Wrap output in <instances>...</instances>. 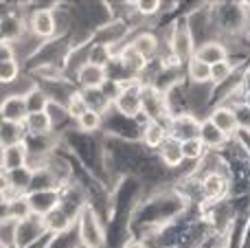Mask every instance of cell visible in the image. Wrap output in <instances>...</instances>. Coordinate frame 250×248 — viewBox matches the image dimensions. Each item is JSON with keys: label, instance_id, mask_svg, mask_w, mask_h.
I'll list each match as a JSON object with an SVG mask.
<instances>
[{"label": "cell", "instance_id": "obj_5", "mask_svg": "<svg viewBox=\"0 0 250 248\" xmlns=\"http://www.w3.org/2000/svg\"><path fill=\"white\" fill-rule=\"evenodd\" d=\"M26 163H29V145H26V141L0 149V169L7 171V174L26 167Z\"/></svg>", "mask_w": 250, "mask_h": 248}, {"label": "cell", "instance_id": "obj_6", "mask_svg": "<svg viewBox=\"0 0 250 248\" xmlns=\"http://www.w3.org/2000/svg\"><path fill=\"white\" fill-rule=\"evenodd\" d=\"M171 55L173 60L180 64V62H189L191 57L195 55V40L193 35H191V31L187 29V26H182V29L173 31L171 35Z\"/></svg>", "mask_w": 250, "mask_h": 248}, {"label": "cell", "instance_id": "obj_2", "mask_svg": "<svg viewBox=\"0 0 250 248\" xmlns=\"http://www.w3.org/2000/svg\"><path fill=\"white\" fill-rule=\"evenodd\" d=\"M31 207V213L38 215V218H46L53 211L60 209V193L55 189H38V191H31L26 196Z\"/></svg>", "mask_w": 250, "mask_h": 248}, {"label": "cell", "instance_id": "obj_21", "mask_svg": "<svg viewBox=\"0 0 250 248\" xmlns=\"http://www.w3.org/2000/svg\"><path fill=\"white\" fill-rule=\"evenodd\" d=\"M7 215L9 218H13L16 222L31 218L33 213H31V207H29L26 196H20V198H16V200H9L7 202Z\"/></svg>", "mask_w": 250, "mask_h": 248}, {"label": "cell", "instance_id": "obj_7", "mask_svg": "<svg viewBox=\"0 0 250 248\" xmlns=\"http://www.w3.org/2000/svg\"><path fill=\"white\" fill-rule=\"evenodd\" d=\"M26 117H29V110H26L24 95H9V97H4L2 103H0V121L24 123Z\"/></svg>", "mask_w": 250, "mask_h": 248}, {"label": "cell", "instance_id": "obj_17", "mask_svg": "<svg viewBox=\"0 0 250 248\" xmlns=\"http://www.w3.org/2000/svg\"><path fill=\"white\" fill-rule=\"evenodd\" d=\"M167 136H169V130L160 121H147L145 127H143V143L147 147H160Z\"/></svg>", "mask_w": 250, "mask_h": 248}, {"label": "cell", "instance_id": "obj_18", "mask_svg": "<svg viewBox=\"0 0 250 248\" xmlns=\"http://www.w3.org/2000/svg\"><path fill=\"white\" fill-rule=\"evenodd\" d=\"M129 46H132L141 57L149 60V57H154L156 51H158V38H156L154 33H138L136 40H132Z\"/></svg>", "mask_w": 250, "mask_h": 248}, {"label": "cell", "instance_id": "obj_23", "mask_svg": "<svg viewBox=\"0 0 250 248\" xmlns=\"http://www.w3.org/2000/svg\"><path fill=\"white\" fill-rule=\"evenodd\" d=\"M101 121H104V114L88 108L86 112L77 119V125H79V130H83V132H95L101 127Z\"/></svg>", "mask_w": 250, "mask_h": 248}, {"label": "cell", "instance_id": "obj_15", "mask_svg": "<svg viewBox=\"0 0 250 248\" xmlns=\"http://www.w3.org/2000/svg\"><path fill=\"white\" fill-rule=\"evenodd\" d=\"M24 127L26 132H29L31 136H38V139H42V136H48L53 130V121L51 117H48L46 112H38V114H29L24 121Z\"/></svg>", "mask_w": 250, "mask_h": 248}, {"label": "cell", "instance_id": "obj_3", "mask_svg": "<svg viewBox=\"0 0 250 248\" xmlns=\"http://www.w3.org/2000/svg\"><path fill=\"white\" fill-rule=\"evenodd\" d=\"M44 231H46L44 218L31 215V218L16 222V227H13V242H16L18 248H26L29 244H33L40 237V233H44Z\"/></svg>", "mask_w": 250, "mask_h": 248}, {"label": "cell", "instance_id": "obj_25", "mask_svg": "<svg viewBox=\"0 0 250 248\" xmlns=\"http://www.w3.org/2000/svg\"><path fill=\"white\" fill-rule=\"evenodd\" d=\"M204 145L200 139H189V141H182V156L185 161H200L204 154Z\"/></svg>", "mask_w": 250, "mask_h": 248}, {"label": "cell", "instance_id": "obj_11", "mask_svg": "<svg viewBox=\"0 0 250 248\" xmlns=\"http://www.w3.org/2000/svg\"><path fill=\"white\" fill-rule=\"evenodd\" d=\"M226 189H229V183H226V178L220 171H208L202 178V183H200V191H202L204 200H208V202L220 200L226 193Z\"/></svg>", "mask_w": 250, "mask_h": 248}, {"label": "cell", "instance_id": "obj_10", "mask_svg": "<svg viewBox=\"0 0 250 248\" xmlns=\"http://www.w3.org/2000/svg\"><path fill=\"white\" fill-rule=\"evenodd\" d=\"M77 82L83 90H95V88H104L105 82H108V73L105 68H99L95 64H83L82 68L77 70Z\"/></svg>", "mask_w": 250, "mask_h": 248}, {"label": "cell", "instance_id": "obj_4", "mask_svg": "<svg viewBox=\"0 0 250 248\" xmlns=\"http://www.w3.org/2000/svg\"><path fill=\"white\" fill-rule=\"evenodd\" d=\"M200 123L193 114L180 112L178 117H171L169 121V136H173L176 141H189V139H200Z\"/></svg>", "mask_w": 250, "mask_h": 248}, {"label": "cell", "instance_id": "obj_16", "mask_svg": "<svg viewBox=\"0 0 250 248\" xmlns=\"http://www.w3.org/2000/svg\"><path fill=\"white\" fill-rule=\"evenodd\" d=\"M200 141H202L204 147L217 149V147H222V145H226V141L229 139H226V136L207 119V121L200 123Z\"/></svg>", "mask_w": 250, "mask_h": 248}, {"label": "cell", "instance_id": "obj_26", "mask_svg": "<svg viewBox=\"0 0 250 248\" xmlns=\"http://www.w3.org/2000/svg\"><path fill=\"white\" fill-rule=\"evenodd\" d=\"M235 112V119H237V127L244 132H250V105L239 101L237 105H230Z\"/></svg>", "mask_w": 250, "mask_h": 248}, {"label": "cell", "instance_id": "obj_22", "mask_svg": "<svg viewBox=\"0 0 250 248\" xmlns=\"http://www.w3.org/2000/svg\"><path fill=\"white\" fill-rule=\"evenodd\" d=\"M18 77H20V64L16 57L0 60V83H13Z\"/></svg>", "mask_w": 250, "mask_h": 248}, {"label": "cell", "instance_id": "obj_27", "mask_svg": "<svg viewBox=\"0 0 250 248\" xmlns=\"http://www.w3.org/2000/svg\"><path fill=\"white\" fill-rule=\"evenodd\" d=\"M134 7H136V11L141 16H154L160 9V2L158 0H141V2H134Z\"/></svg>", "mask_w": 250, "mask_h": 248}, {"label": "cell", "instance_id": "obj_13", "mask_svg": "<svg viewBox=\"0 0 250 248\" xmlns=\"http://www.w3.org/2000/svg\"><path fill=\"white\" fill-rule=\"evenodd\" d=\"M158 154H160V161L167 167H180L182 161H185V156H182V143L176 141L173 136H167L163 141V145L158 147Z\"/></svg>", "mask_w": 250, "mask_h": 248}, {"label": "cell", "instance_id": "obj_19", "mask_svg": "<svg viewBox=\"0 0 250 248\" xmlns=\"http://www.w3.org/2000/svg\"><path fill=\"white\" fill-rule=\"evenodd\" d=\"M187 75L193 83L202 86V83H211V66H207L204 62H200L198 57H191L187 62Z\"/></svg>", "mask_w": 250, "mask_h": 248}, {"label": "cell", "instance_id": "obj_12", "mask_svg": "<svg viewBox=\"0 0 250 248\" xmlns=\"http://www.w3.org/2000/svg\"><path fill=\"white\" fill-rule=\"evenodd\" d=\"M193 57H198V60L204 62L207 66H215V64H220V62L229 60V48H226L222 42L208 40V42L200 44V46L195 48V55Z\"/></svg>", "mask_w": 250, "mask_h": 248}, {"label": "cell", "instance_id": "obj_9", "mask_svg": "<svg viewBox=\"0 0 250 248\" xmlns=\"http://www.w3.org/2000/svg\"><path fill=\"white\" fill-rule=\"evenodd\" d=\"M29 26L35 38H53L55 29H57V22H55V16H53L51 9H38V11H33V16H31Z\"/></svg>", "mask_w": 250, "mask_h": 248}, {"label": "cell", "instance_id": "obj_20", "mask_svg": "<svg viewBox=\"0 0 250 248\" xmlns=\"http://www.w3.org/2000/svg\"><path fill=\"white\" fill-rule=\"evenodd\" d=\"M24 101H26L29 114H38V112H46L48 103H51V97L44 90H40V88H31L29 92H24Z\"/></svg>", "mask_w": 250, "mask_h": 248}, {"label": "cell", "instance_id": "obj_30", "mask_svg": "<svg viewBox=\"0 0 250 248\" xmlns=\"http://www.w3.org/2000/svg\"><path fill=\"white\" fill-rule=\"evenodd\" d=\"M77 248H88V246H83V244H82V246H77Z\"/></svg>", "mask_w": 250, "mask_h": 248}, {"label": "cell", "instance_id": "obj_24", "mask_svg": "<svg viewBox=\"0 0 250 248\" xmlns=\"http://www.w3.org/2000/svg\"><path fill=\"white\" fill-rule=\"evenodd\" d=\"M233 73H235V66L230 64L229 60H226V62H220V64L211 66V83H213V86H220V83L229 82Z\"/></svg>", "mask_w": 250, "mask_h": 248}, {"label": "cell", "instance_id": "obj_14", "mask_svg": "<svg viewBox=\"0 0 250 248\" xmlns=\"http://www.w3.org/2000/svg\"><path fill=\"white\" fill-rule=\"evenodd\" d=\"M24 123H9V121H0V149L16 145L24 141Z\"/></svg>", "mask_w": 250, "mask_h": 248}, {"label": "cell", "instance_id": "obj_29", "mask_svg": "<svg viewBox=\"0 0 250 248\" xmlns=\"http://www.w3.org/2000/svg\"><path fill=\"white\" fill-rule=\"evenodd\" d=\"M7 205V198H4V191H0V207Z\"/></svg>", "mask_w": 250, "mask_h": 248}, {"label": "cell", "instance_id": "obj_1", "mask_svg": "<svg viewBox=\"0 0 250 248\" xmlns=\"http://www.w3.org/2000/svg\"><path fill=\"white\" fill-rule=\"evenodd\" d=\"M79 231H82V244L88 246V248H99L105 240L104 228H101L95 211L88 209V207L82 211V218H79Z\"/></svg>", "mask_w": 250, "mask_h": 248}, {"label": "cell", "instance_id": "obj_8", "mask_svg": "<svg viewBox=\"0 0 250 248\" xmlns=\"http://www.w3.org/2000/svg\"><path fill=\"white\" fill-rule=\"evenodd\" d=\"M208 121H211L226 139H230V136H235L239 132L237 119H235V112L230 105H220V108H215L211 112V117H208Z\"/></svg>", "mask_w": 250, "mask_h": 248}, {"label": "cell", "instance_id": "obj_28", "mask_svg": "<svg viewBox=\"0 0 250 248\" xmlns=\"http://www.w3.org/2000/svg\"><path fill=\"white\" fill-rule=\"evenodd\" d=\"M123 248H149L145 244V242H138V240H129V242H125V246Z\"/></svg>", "mask_w": 250, "mask_h": 248}]
</instances>
